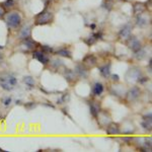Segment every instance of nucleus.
Wrapping results in <instances>:
<instances>
[{"instance_id":"nucleus-1","label":"nucleus","mask_w":152,"mask_h":152,"mask_svg":"<svg viewBox=\"0 0 152 152\" xmlns=\"http://www.w3.org/2000/svg\"><path fill=\"white\" fill-rule=\"evenodd\" d=\"M16 84L15 77L11 75H3L0 76V86L5 90H12L14 85Z\"/></svg>"},{"instance_id":"nucleus-2","label":"nucleus","mask_w":152,"mask_h":152,"mask_svg":"<svg viewBox=\"0 0 152 152\" xmlns=\"http://www.w3.org/2000/svg\"><path fill=\"white\" fill-rule=\"evenodd\" d=\"M20 21H21V18L18 12H11L6 18V23L8 24L9 28H16L20 23Z\"/></svg>"},{"instance_id":"nucleus-3","label":"nucleus","mask_w":152,"mask_h":152,"mask_svg":"<svg viewBox=\"0 0 152 152\" xmlns=\"http://www.w3.org/2000/svg\"><path fill=\"white\" fill-rule=\"evenodd\" d=\"M52 18H53L52 12L48 10H44L37 16V24H47L49 23H51Z\"/></svg>"},{"instance_id":"nucleus-4","label":"nucleus","mask_w":152,"mask_h":152,"mask_svg":"<svg viewBox=\"0 0 152 152\" xmlns=\"http://www.w3.org/2000/svg\"><path fill=\"white\" fill-rule=\"evenodd\" d=\"M128 47L134 52H137V51H139L141 49V44L138 39H136L135 37H132L128 41Z\"/></svg>"},{"instance_id":"nucleus-5","label":"nucleus","mask_w":152,"mask_h":152,"mask_svg":"<svg viewBox=\"0 0 152 152\" xmlns=\"http://www.w3.org/2000/svg\"><path fill=\"white\" fill-rule=\"evenodd\" d=\"M34 58H36L37 60H39L41 63H43V64H47L49 62V59L47 56L45 55V53L44 52H40V51H36V52H34L33 54Z\"/></svg>"},{"instance_id":"nucleus-6","label":"nucleus","mask_w":152,"mask_h":152,"mask_svg":"<svg viewBox=\"0 0 152 152\" xmlns=\"http://www.w3.org/2000/svg\"><path fill=\"white\" fill-rule=\"evenodd\" d=\"M31 26H24L23 28L20 29V33H19V37H20V39H23V40H24V39H28L31 37Z\"/></svg>"},{"instance_id":"nucleus-7","label":"nucleus","mask_w":152,"mask_h":152,"mask_svg":"<svg viewBox=\"0 0 152 152\" xmlns=\"http://www.w3.org/2000/svg\"><path fill=\"white\" fill-rule=\"evenodd\" d=\"M131 28H132L130 24H126V26L121 29V31H120V37H121L122 39H128L130 35H131Z\"/></svg>"},{"instance_id":"nucleus-8","label":"nucleus","mask_w":152,"mask_h":152,"mask_svg":"<svg viewBox=\"0 0 152 152\" xmlns=\"http://www.w3.org/2000/svg\"><path fill=\"white\" fill-rule=\"evenodd\" d=\"M139 94H140V89L138 87H133L128 92V99L130 100H134L139 96Z\"/></svg>"},{"instance_id":"nucleus-9","label":"nucleus","mask_w":152,"mask_h":152,"mask_svg":"<svg viewBox=\"0 0 152 152\" xmlns=\"http://www.w3.org/2000/svg\"><path fill=\"white\" fill-rule=\"evenodd\" d=\"M23 45L26 49H28V50H31V49H34V48L36 47L37 43H36L35 41L31 40V38H28V39H24Z\"/></svg>"},{"instance_id":"nucleus-10","label":"nucleus","mask_w":152,"mask_h":152,"mask_svg":"<svg viewBox=\"0 0 152 152\" xmlns=\"http://www.w3.org/2000/svg\"><path fill=\"white\" fill-rule=\"evenodd\" d=\"M151 113L149 114V116H146L145 118H144V121L143 123H142V126L144 127L146 130H149L150 131L151 130Z\"/></svg>"},{"instance_id":"nucleus-11","label":"nucleus","mask_w":152,"mask_h":152,"mask_svg":"<svg viewBox=\"0 0 152 152\" xmlns=\"http://www.w3.org/2000/svg\"><path fill=\"white\" fill-rule=\"evenodd\" d=\"M120 132V129H119V126L117 124L113 123L107 127V134H116V133H119Z\"/></svg>"},{"instance_id":"nucleus-12","label":"nucleus","mask_w":152,"mask_h":152,"mask_svg":"<svg viewBox=\"0 0 152 152\" xmlns=\"http://www.w3.org/2000/svg\"><path fill=\"white\" fill-rule=\"evenodd\" d=\"M144 10H145V6H144V4L142 3H136L134 5V12L136 14H142L144 12Z\"/></svg>"},{"instance_id":"nucleus-13","label":"nucleus","mask_w":152,"mask_h":152,"mask_svg":"<svg viewBox=\"0 0 152 152\" xmlns=\"http://www.w3.org/2000/svg\"><path fill=\"white\" fill-rule=\"evenodd\" d=\"M104 91V86H102V83H95L94 86V92L95 95H99L102 94Z\"/></svg>"},{"instance_id":"nucleus-14","label":"nucleus","mask_w":152,"mask_h":152,"mask_svg":"<svg viewBox=\"0 0 152 152\" xmlns=\"http://www.w3.org/2000/svg\"><path fill=\"white\" fill-rule=\"evenodd\" d=\"M147 23H148L147 18H144V16H142V14H139L138 18H137V24L140 26H145Z\"/></svg>"},{"instance_id":"nucleus-15","label":"nucleus","mask_w":152,"mask_h":152,"mask_svg":"<svg viewBox=\"0 0 152 152\" xmlns=\"http://www.w3.org/2000/svg\"><path fill=\"white\" fill-rule=\"evenodd\" d=\"M76 72L78 73V75L81 76V77H83V78H85L87 76V71L85 70L81 65L77 66V68H76Z\"/></svg>"},{"instance_id":"nucleus-16","label":"nucleus","mask_w":152,"mask_h":152,"mask_svg":"<svg viewBox=\"0 0 152 152\" xmlns=\"http://www.w3.org/2000/svg\"><path fill=\"white\" fill-rule=\"evenodd\" d=\"M83 61L89 65H94L95 63H96V58H95L94 55H89V56H87V57H85Z\"/></svg>"},{"instance_id":"nucleus-17","label":"nucleus","mask_w":152,"mask_h":152,"mask_svg":"<svg viewBox=\"0 0 152 152\" xmlns=\"http://www.w3.org/2000/svg\"><path fill=\"white\" fill-rule=\"evenodd\" d=\"M23 81L28 87H33L34 85H35V80H34V78L31 77V76H26V77H24Z\"/></svg>"},{"instance_id":"nucleus-18","label":"nucleus","mask_w":152,"mask_h":152,"mask_svg":"<svg viewBox=\"0 0 152 152\" xmlns=\"http://www.w3.org/2000/svg\"><path fill=\"white\" fill-rule=\"evenodd\" d=\"M99 71H100V73H102V76H104V77H107V76L110 75V66H104V67H102L99 69Z\"/></svg>"},{"instance_id":"nucleus-19","label":"nucleus","mask_w":152,"mask_h":152,"mask_svg":"<svg viewBox=\"0 0 152 152\" xmlns=\"http://www.w3.org/2000/svg\"><path fill=\"white\" fill-rule=\"evenodd\" d=\"M128 74H131V78L133 77V80L137 79V78H140V72L136 69H132L128 72Z\"/></svg>"},{"instance_id":"nucleus-20","label":"nucleus","mask_w":152,"mask_h":152,"mask_svg":"<svg viewBox=\"0 0 152 152\" xmlns=\"http://www.w3.org/2000/svg\"><path fill=\"white\" fill-rule=\"evenodd\" d=\"M57 54H58V55H60V56H63V57L71 58V53L68 50H66V49H62V50H59L58 52H57Z\"/></svg>"},{"instance_id":"nucleus-21","label":"nucleus","mask_w":152,"mask_h":152,"mask_svg":"<svg viewBox=\"0 0 152 152\" xmlns=\"http://www.w3.org/2000/svg\"><path fill=\"white\" fill-rule=\"evenodd\" d=\"M65 77H66V79L70 81V80H72L73 78H74V73H73L71 70H67L65 72Z\"/></svg>"},{"instance_id":"nucleus-22","label":"nucleus","mask_w":152,"mask_h":152,"mask_svg":"<svg viewBox=\"0 0 152 152\" xmlns=\"http://www.w3.org/2000/svg\"><path fill=\"white\" fill-rule=\"evenodd\" d=\"M90 113H91L92 116L96 117L97 114H99V109H97V107H95L94 104H91L90 105Z\"/></svg>"},{"instance_id":"nucleus-23","label":"nucleus","mask_w":152,"mask_h":152,"mask_svg":"<svg viewBox=\"0 0 152 152\" xmlns=\"http://www.w3.org/2000/svg\"><path fill=\"white\" fill-rule=\"evenodd\" d=\"M3 5L5 7H12L14 5V1L13 0H6V1L3 3Z\"/></svg>"},{"instance_id":"nucleus-24","label":"nucleus","mask_w":152,"mask_h":152,"mask_svg":"<svg viewBox=\"0 0 152 152\" xmlns=\"http://www.w3.org/2000/svg\"><path fill=\"white\" fill-rule=\"evenodd\" d=\"M42 49H43V51H46V52H52V48L48 47V46H43Z\"/></svg>"},{"instance_id":"nucleus-25","label":"nucleus","mask_w":152,"mask_h":152,"mask_svg":"<svg viewBox=\"0 0 152 152\" xmlns=\"http://www.w3.org/2000/svg\"><path fill=\"white\" fill-rule=\"evenodd\" d=\"M3 102H4V104H5V105H8L11 102V99H10V97H8V99H6Z\"/></svg>"},{"instance_id":"nucleus-26","label":"nucleus","mask_w":152,"mask_h":152,"mask_svg":"<svg viewBox=\"0 0 152 152\" xmlns=\"http://www.w3.org/2000/svg\"><path fill=\"white\" fill-rule=\"evenodd\" d=\"M4 13H5V12H4V9H3V7H2V6H0V18H1L2 16L4 15Z\"/></svg>"},{"instance_id":"nucleus-27","label":"nucleus","mask_w":152,"mask_h":152,"mask_svg":"<svg viewBox=\"0 0 152 152\" xmlns=\"http://www.w3.org/2000/svg\"><path fill=\"white\" fill-rule=\"evenodd\" d=\"M113 78H114V80H117V81L119 80V76H118V75H114V76H113Z\"/></svg>"},{"instance_id":"nucleus-28","label":"nucleus","mask_w":152,"mask_h":152,"mask_svg":"<svg viewBox=\"0 0 152 152\" xmlns=\"http://www.w3.org/2000/svg\"><path fill=\"white\" fill-rule=\"evenodd\" d=\"M1 59H2V57H1V55H0V60H1Z\"/></svg>"},{"instance_id":"nucleus-29","label":"nucleus","mask_w":152,"mask_h":152,"mask_svg":"<svg viewBox=\"0 0 152 152\" xmlns=\"http://www.w3.org/2000/svg\"><path fill=\"white\" fill-rule=\"evenodd\" d=\"M0 151H2V150H1V148H0Z\"/></svg>"}]
</instances>
